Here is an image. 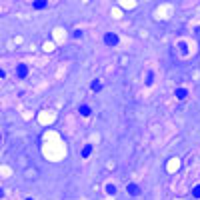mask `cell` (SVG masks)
<instances>
[{"instance_id":"obj_1","label":"cell","mask_w":200,"mask_h":200,"mask_svg":"<svg viewBox=\"0 0 200 200\" xmlns=\"http://www.w3.org/2000/svg\"><path fill=\"white\" fill-rule=\"evenodd\" d=\"M104 44H108V46H116V44H118V36H116L114 32L104 34Z\"/></svg>"},{"instance_id":"obj_2","label":"cell","mask_w":200,"mask_h":200,"mask_svg":"<svg viewBox=\"0 0 200 200\" xmlns=\"http://www.w3.org/2000/svg\"><path fill=\"white\" fill-rule=\"evenodd\" d=\"M128 194H132V196H138L140 194V188H138V184H128Z\"/></svg>"},{"instance_id":"obj_3","label":"cell","mask_w":200,"mask_h":200,"mask_svg":"<svg viewBox=\"0 0 200 200\" xmlns=\"http://www.w3.org/2000/svg\"><path fill=\"white\" fill-rule=\"evenodd\" d=\"M46 4H48L46 0H36V2H34L32 6L36 8V10H44V8H46Z\"/></svg>"},{"instance_id":"obj_4","label":"cell","mask_w":200,"mask_h":200,"mask_svg":"<svg viewBox=\"0 0 200 200\" xmlns=\"http://www.w3.org/2000/svg\"><path fill=\"white\" fill-rule=\"evenodd\" d=\"M186 96H188V90H186V88H178V90H176V98L184 100Z\"/></svg>"},{"instance_id":"obj_5","label":"cell","mask_w":200,"mask_h":200,"mask_svg":"<svg viewBox=\"0 0 200 200\" xmlns=\"http://www.w3.org/2000/svg\"><path fill=\"white\" fill-rule=\"evenodd\" d=\"M16 74H18L20 78H24L26 74H28V70H26V66H24V64H20V66L16 68Z\"/></svg>"},{"instance_id":"obj_6","label":"cell","mask_w":200,"mask_h":200,"mask_svg":"<svg viewBox=\"0 0 200 200\" xmlns=\"http://www.w3.org/2000/svg\"><path fill=\"white\" fill-rule=\"evenodd\" d=\"M90 152H92V146H90V144H86L84 148H82V156H84V158H88Z\"/></svg>"},{"instance_id":"obj_7","label":"cell","mask_w":200,"mask_h":200,"mask_svg":"<svg viewBox=\"0 0 200 200\" xmlns=\"http://www.w3.org/2000/svg\"><path fill=\"white\" fill-rule=\"evenodd\" d=\"M92 90H94V92H100V90H102V84H100V80H94V82H92Z\"/></svg>"},{"instance_id":"obj_8","label":"cell","mask_w":200,"mask_h":200,"mask_svg":"<svg viewBox=\"0 0 200 200\" xmlns=\"http://www.w3.org/2000/svg\"><path fill=\"white\" fill-rule=\"evenodd\" d=\"M192 196H194V198H200V184H196V186L192 188Z\"/></svg>"},{"instance_id":"obj_9","label":"cell","mask_w":200,"mask_h":200,"mask_svg":"<svg viewBox=\"0 0 200 200\" xmlns=\"http://www.w3.org/2000/svg\"><path fill=\"white\" fill-rule=\"evenodd\" d=\"M80 114H82V116H88L90 114V106H80Z\"/></svg>"},{"instance_id":"obj_10","label":"cell","mask_w":200,"mask_h":200,"mask_svg":"<svg viewBox=\"0 0 200 200\" xmlns=\"http://www.w3.org/2000/svg\"><path fill=\"white\" fill-rule=\"evenodd\" d=\"M152 80H154V74L148 72V76H146V84H152Z\"/></svg>"},{"instance_id":"obj_11","label":"cell","mask_w":200,"mask_h":200,"mask_svg":"<svg viewBox=\"0 0 200 200\" xmlns=\"http://www.w3.org/2000/svg\"><path fill=\"white\" fill-rule=\"evenodd\" d=\"M106 192H108V194H114V192H116V188L110 184V186H106Z\"/></svg>"},{"instance_id":"obj_12","label":"cell","mask_w":200,"mask_h":200,"mask_svg":"<svg viewBox=\"0 0 200 200\" xmlns=\"http://www.w3.org/2000/svg\"><path fill=\"white\" fill-rule=\"evenodd\" d=\"M74 38H82V30H76L74 32Z\"/></svg>"},{"instance_id":"obj_13","label":"cell","mask_w":200,"mask_h":200,"mask_svg":"<svg viewBox=\"0 0 200 200\" xmlns=\"http://www.w3.org/2000/svg\"><path fill=\"white\" fill-rule=\"evenodd\" d=\"M0 78H4V70L2 68H0Z\"/></svg>"},{"instance_id":"obj_14","label":"cell","mask_w":200,"mask_h":200,"mask_svg":"<svg viewBox=\"0 0 200 200\" xmlns=\"http://www.w3.org/2000/svg\"><path fill=\"white\" fill-rule=\"evenodd\" d=\"M28 200H32V198H28Z\"/></svg>"}]
</instances>
